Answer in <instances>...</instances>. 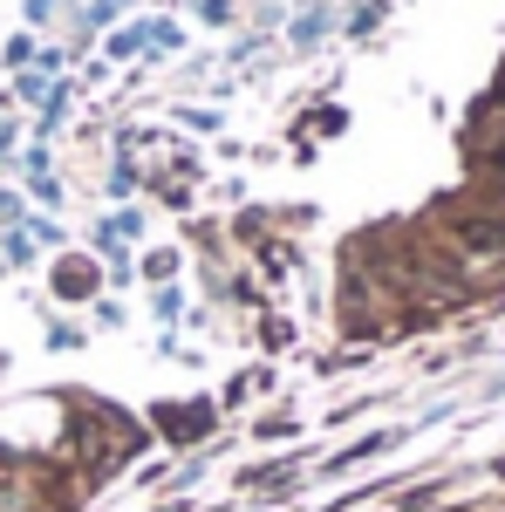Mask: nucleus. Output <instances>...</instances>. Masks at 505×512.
I'll list each match as a JSON object with an SVG mask.
<instances>
[{
  "mask_svg": "<svg viewBox=\"0 0 505 512\" xmlns=\"http://www.w3.org/2000/svg\"><path fill=\"white\" fill-rule=\"evenodd\" d=\"M444 253L458 260V274H499L505 267V226L471 212V205H451L444 212Z\"/></svg>",
  "mask_w": 505,
  "mask_h": 512,
  "instance_id": "f257e3e1",
  "label": "nucleus"
}]
</instances>
